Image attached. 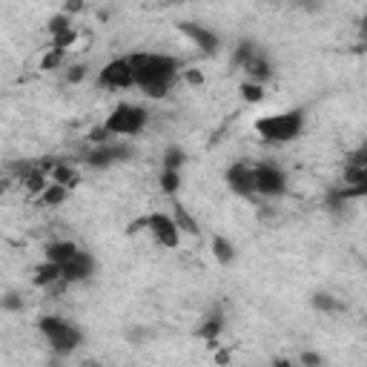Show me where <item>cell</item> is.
<instances>
[{"mask_svg": "<svg viewBox=\"0 0 367 367\" xmlns=\"http://www.w3.org/2000/svg\"><path fill=\"white\" fill-rule=\"evenodd\" d=\"M129 67H133V86L144 89L146 98H164L172 80L178 78L181 63L164 52H138L129 55Z\"/></svg>", "mask_w": 367, "mask_h": 367, "instance_id": "6da1fadb", "label": "cell"}, {"mask_svg": "<svg viewBox=\"0 0 367 367\" xmlns=\"http://www.w3.org/2000/svg\"><path fill=\"white\" fill-rule=\"evenodd\" d=\"M305 112L301 110H287V112H273V115H262L255 121V133L267 144H290L305 133Z\"/></svg>", "mask_w": 367, "mask_h": 367, "instance_id": "7a4b0ae2", "label": "cell"}, {"mask_svg": "<svg viewBox=\"0 0 367 367\" xmlns=\"http://www.w3.org/2000/svg\"><path fill=\"white\" fill-rule=\"evenodd\" d=\"M37 330L58 356H69L83 344V330L63 316H43L37 321Z\"/></svg>", "mask_w": 367, "mask_h": 367, "instance_id": "3957f363", "label": "cell"}, {"mask_svg": "<svg viewBox=\"0 0 367 367\" xmlns=\"http://www.w3.org/2000/svg\"><path fill=\"white\" fill-rule=\"evenodd\" d=\"M146 123H149V112L144 110V106H138V103H118L115 110L106 115V121H103L106 133H110L112 138L141 135L144 129H146Z\"/></svg>", "mask_w": 367, "mask_h": 367, "instance_id": "277c9868", "label": "cell"}, {"mask_svg": "<svg viewBox=\"0 0 367 367\" xmlns=\"http://www.w3.org/2000/svg\"><path fill=\"white\" fill-rule=\"evenodd\" d=\"M253 187H255V196H262V198H282L287 192L284 167L275 161L253 164Z\"/></svg>", "mask_w": 367, "mask_h": 367, "instance_id": "5b68a950", "label": "cell"}, {"mask_svg": "<svg viewBox=\"0 0 367 367\" xmlns=\"http://www.w3.org/2000/svg\"><path fill=\"white\" fill-rule=\"evenodd\" d=\"M133 155H135L133 144H123V141L112 138L106 144H89V149L83 153V161H86V167H92V169H106V167L129 161Z\"/></svg>", "mask_w": 367, "mask_h": 367, "instance_id": "8992f818", "label": "cell"}, {"mask_svg": "<svg viewBox=\"0 0 367 367\" xmlns=\"http://www.w3.org/2000/svg\"><path fill=\"white\" fill-rule=\"evenodd\" d=\"M146 230L155 239V244H161L167 250H176L181 244V230H178L176 219H172V215H167V212L146 215Z\"/></svg>", "mask_w": 367, "mask_h": 367, "instance_id": "52a82bcc", "label": "cell"}, {"mask_svg": "<svg viewBox=\"0 0 367 367\" xmlns=\"http://www.w3.org/2000/svg\"><path fill=\"white\" fill-rule=\"evenodd\" d=\"M95 275V258L92 253L86 250H75V255L69 258V262L60 264V282L63 284H80V282H89V278Z\"/></svg>", "mask_w": 367, "mask_h": 367, "instance_id": "ba28073f", "label": "cell"}, {"mask_svg": "<svg viewBox=\"0 0 367 367\" xmlns=\"http://www.w3.org/2000/svg\"><path fill=\"white\" fill-rule=\"evenodd\" d=\"M98 86L101 89H129V86H133V67H129V58L106 60L101 75H98Z\"/></svg>", "mask_w": 367, "mask_h": 367, "instance_id": "9c48e42d", "label": "cell"}, {"mask_svg": "<svg viewBox=\"0 0 367 367\" xmlns=\"http://www.w3.org/2000/svg\"><path fill=\"white\" fill-rule=\"evenodd\" d=\"M224 178H227L230 192H235V196H241V198H253V196H255V187H253V164L235 161V164L227 169Z\"/></svg>", "mask_w": 367, "mask_h": 367, "instance_id": "30bf717a", "label": "cell"}, {"mask_svg": "<svg viewBox=\"0 0 367 367\" xmlns=\"http://www.w3.org/2000/svg\"><path fill=\"white\" fill-rule=\"evenodd\" d=\"M178 29L196 43V46L204 52V55H219L221 49V37L215 35L212 29H207L204 24H192V20H187V24H178Z\"/></svg>", "mask_w": 367, "mask_h": 367, "instance_id": "8fae6325", "label": "cell"}, {"mask_svg": "<svg viewBox=\"0 0 367 367\" xmlns=\"http://www.w3.org/2000/svg\"><path fill=\"white\" fill-rule=\"evenodd\" d=\"M241 69L247 72V80H255V83H267L273 78V63H270V58L262 49H258Z\"/></svg>", "mask_w": 367, "mask_h": 367, "instance_id": "7c38bea8", "label": "cell"}, {"mask_svg": "<svg viewBox=\"0 0 367 367\" xmlns=\"http://www.w3.org/2000/svg\"><path fill=\"white\" fill-rule=\"evenodd\" d=\"M221 330H224V310H221V307H215V310H210V313L204 316L201 327H198V336L207 339L210 344H215V339L221 336Z\"/></svg>", "mask_w": 367, "mask_h": 367, "instance_id": "4fadbf2b", "label": "cell"}, {"mask_svg": "<svg viewBox=\"0 0 367 367\" xmlns=\"http://www.w3.org/2000/svg\"><path fill=\"white\" fill-rule=\"evenodd\" d=\"M49 181H55V184H63V187H78L80 184V176H78V169L75 167H69L67 161H60V164H52V169H49Z\"/></svg>", "mask_w": 367, "mask_h": 367, "instance_id": "5bb4252c", "label": "cell"}, {"mask_svg": "<svg viewBox=\"0 0 367 367\" xmlns=\"http://www.w3.org/2000/svg\"><path fill=\"white\" fill-rule=\"evenodd\" d=\"M75 250H78L75 241L58 239V241H49L46 244V258H49V262H55V264H63V262H69V258L75 255Z\"/></svg>", "mask_w": 367, "mask_h": 367, "instance_id": "9a60e30c", "label": "cell"}, {"mask_svg": "<svg viewBox=\"0 0 367 367\" xmlns=\"http://www.w3.org/2000/svg\"><path fill=\"white\" fill-rule=\"evenodd\" d=\"M67 198H69V187L49 181V184H46V189H43L40 196H37V204H40V207H60Z\"/></svg>", "mask_w": 367, "mask_h": 367, "instance_id": "2e32d148", "label": "cell"}, {"mask_svg": "<svg viewBox=\"0 0 367 367\" xmlns=\"http://www.w3.org/2000/svg\"><path fill=\"white\" fill-rule=\"evenodd\" d=\"M35 284L37 287H55V284H63L60 282V264H55V262H43L37 270H35Z\"/></svg>", "mask_w": 367, "mask_h": 367, "instance_id": "e0dca14e", "label": "cell"}, {"mask_svg": "<svg viewBox=\"0 0 367 367\" xmlns=\"http://www.w3.org/2000/svg\"><path fill=\"white\" fill-rule=\"evenodd\" d=\"M212 255H215V262L219 264H232L235 262V244L227 241L224 235H215L212 239Z\"/></svg>", "mask_w": 367, "mask_h": 367, "instance_id": "ac0fdd59", "label": "cell"}, {"mask_svg": "<svg viewBox=\"0 0 367 367\" xmlns=\"http://www.w3.org/2000/svg\"><path fill=\"white\" fill-rule=\"evenodd\" d=\"M172 219H176L178 230H181V232H187V235H198V232H201L198 221L192 219V215L184 210V204H176V212H172Z\"/></svg>", "mask_w": 367, "mask_h": 367, "instance_id": "d6986e66", "label": "cell"}, {"mask_svg": "<svg viewBox=\"0 0 367 367\" xmlns=\"http://www.w3.org/2000/svg\"><path fill=\"white\" fill-rule=\"evenodd\" d=\"M161 192L167 196H178L181 189V169H161Z\"/></svg>", "mask_w": 367, "mask_h": 367, "instance_id": "ffe728a7", "label": "cell"}, {"mask_svg": "<svg viewBox=\"0 0 367 367\" xmlns=\"http://www.w3.org/2000/svg\"><path fill=\"white\" fill-rule=\"evenodd\" d=\"M187 164V153L181 146H167V153L161 158V169H184Z\"/></svg>", "mask_w": 367, "mask_h": 367, "instance_id": "44dd1931", "label": "cell"}, {"mask_svg": "<svg viewBox=\"0 0 367 367\" xmlns=\"http://www.w3.org/2000/svg\"><path fill=\"white\" fill-rule=\"evenodd\" d=\"M26 305V298L24 293H17V290H6V293H0V310H6V313H20Z\"/></svg>", "mask_w": 367, "mask_h": 367, "instance_id": "7402d4cb", "label": "cell"}, {"mask_svg": "<svg viewBox=\"0 0 367 367\" xmlns=\"http://www.w3.org/2000/svg\"><path fill=\"white\" fill-rule=\"evenodd\" d=\"M310 305H313L316 310H321V313H336V310H341V301L333 298L330 293H316V296L310 298Z\"/></svg>", "mask_w": 367, "mask_h": 367, "instance_id": "603a6c76", "label": "cell"}, {"mask_svg": "<svg viewBox=\"0 0 367 367\" xmlns=\"http://www.w3.org/2000/svg\"><path fill=\"white\" fill-rule=\"evenodd\" d=\"M258 52V43L255 40H241L239 46H235V55H232V63L235 67H244V63Z\"/></svg>", "mask_w": 367, "mask_h": 367, "instance_id": "cb8c5ba5", "label": "cell"}, {"mask_svg": "<svg viewBox=\"0 0 367 367\" xmlns=\"http://www.w3.org/2000/svg\"><path fill=\"white\" fill-rule=\"evenodd\" d=\"M241 98L247 103H258L264 98V83H255V80H244L241 83Z\"/></svg>", "mask_w": 367, "mask_h": 367, "instance_id": "d4e9b609", "label": "cell"}, {"mask_svg": "<svg viewBox=\"0 0 367 367\" xmlns=\"http://www.w3.org/2000/svg\"><path fill=\"white\" fill-rule=\"evenodd\" d=\"M67 29H72V17H69L67 12H60V15H55V17L49 20V35H58V32H67Z\"/></svg>", "mask_w": 367, "mask_h": 367, "instance_id": "484cf974", "label": "cell"}, {"mask_svg": "<svg viewBox=\"0 0 367 367\" xmlns=\"http://www.w3.org/2000/svg\"><path fill=\"white\" fill-rule=\"evenodd\" d=\"M72 43H75V29H67V32L52 35V46L60 49V52H67V49L72 46Z\"/></svg>", "mask_w": 367, "mask_h": 367, "instance_id": "4316f807", "label": "cell"}, {"mask_svg": "<svg viewBox=\"0 0 367 367\" xmlns=\"http://www.w3.org/2000/svg\"><path fill=\"white\" fill-rule=\"evenodd\" d=\"M63 55H67V52H60V49H55V46H52V52H46V55H43V60H40V69H58L60 63H63Z\"/></svg>", "mask_w": 367, "mask_h": 367, "instance_id": "83f0119b", "label": "cell"}, {"mask_svg": "<svg viewBox=\"0 0 367 367\" xmlns=\"http://www.w3.org/2000/svg\"><path fill=\"white\" fill-rule=\"evenodd\" d=\"M86 138H89V144H106V141H112V135L106 133V126H103V123H101V126H95Z\"/></svg>", "mask_w": 367, "mask_h": 367, "instance_id": "f1b7e54d", "label": "cell"}, {"mask_svg": "<svg viewBox=\"0 0 367 367\" xmlns=\"http://www.w3.org/2000/svg\"><path fill=\"white\" fill-rule=\"evenodd\" d=\"M298 361H301V364H307V367H321V364H325V359H321L318 353H301Z\"/></svg>", "mask_w": 367, "mask_h": 367, "instance_id": "f546056e", "label": "cell"}, {"mask_svg": "<svg viewBox=\"0 0 367 367\" xmlns=\"http://www.w3.org/2000/svg\"><path fill=\"white\" fill-rule=\"evenodd\" d=\"M184 80L192 83V86H201V83H204V75H201L198 69H184Z\"/></svg>", "mask_w": 367, "mask_h": 367, "instance_id": "4dcf8cb0", "label": "cell"}, {"mask_svg": "<svg viewBox=\"0 0 367 367\" xmlns=\"http://www.w3.org/2000/svg\"><path fill=\"white\" fill-rule=\"evenodd\" d=\"M83 75H86V67H72V69L67 72V80H69V83H80Z\"/></svg>", "mask_w": 367, "mask_h": 367, "instance_id": "1f68e13d", "label": "cell"}, {"mask_svg": "<svg viewBox=\"0 0 367 367\" xmlns=\"http://www.w3.org/2000/svg\"><path fill=\"white\" fill-rule=\"evenodd\" d=\"M83 9V0H67V9H63V12H67L69 17L75 15V12H80Z\"/></svg>", "mask_w": 367, "mask_h": 367, "instance_id": "d6a6232c", "label": "cell"}, {"mask_svg": "<svg viewBox=\"0 0 367 367\" xmlns=\"http://www.w3.org/2000/svg\"><path fill=\"white\" fill-rule=\"evenodd\" d=\"M6 189H9V181H6V178H0V196H3Z\"/></svg>", "mask_w": 367, "mask_h": 367, "instance_id": "836d02e7", "label": "cell"}]
</instances>
